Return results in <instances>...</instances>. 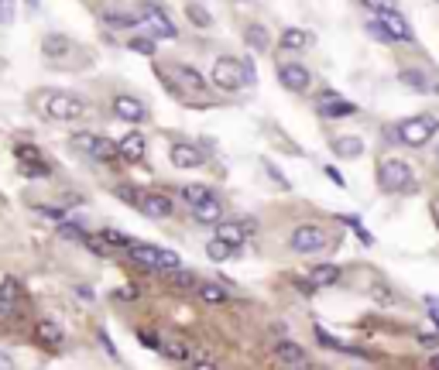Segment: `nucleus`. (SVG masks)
<instances>
[{
  "label": "nucleus",
  "mask_w": 439,
  "mask_h": 370,
  "mask_svg": "<svg viewBox=\"0 0 439 370\" xmlns=\"http://www.w3.org/2000/svg\"><path fill=\"white\" fill-rule=\"evenodd\" d=\"M326 175H330V179H333L336 185H343V175H340V172H336V168H330V165H326Z\"/></svg>",
  "instance_id": "a18cd8bd"
},
{
  "label": "nucleus",
  "mask_w": 439,
  "mask_h": 370,
  "mask_svg": "<svg viewBox=\"0 0 439 370\" xmlns=\"http://www.w3.org/2000/svg\"><path fill=\"white\" fill-rule=\"evenodd\" d=\"M179 196H182V203L192 210V206H199V203L213 199V189H209V185H203V182H192V185H182Z\"/></svg>",
  "instance_id": "cd10ccee"
},
{
  "label": "nucleus",
  "mask_w": 439,
  "mask_h": 370,
  "mask_svg": "<svg viewBox=\"0 0 439 370\" xmlns=\"http://www.w3.org/2000/svg\"><path fill=\"white\" fill-rule=\"evenodd\" d=\"M275 360L282 364V367H288V370H295V367H302V364H309V353L302 350L299 343H292V340H278L275 343Z\"/></svg>",
  "instance_id": "6ab92c4d"
},
{
  "label": "nucleus",
  "mask_w": 439,
  "mask_h": 370,
  "mask_svg": "<svg viewBox=\"0 0 439 370\" xmlns=\"http://www.w3.org/2000/svg\"><path fill=\"white\" fill-rule=\"evenodd\" d=\"M429 309H433V319H436V329H439V309H436V302H429Z\"/></svg>",
  "instance_id": "09e8293b"
},
{
  "label": "nucleus",
  "mask_w": 439,
  "mask_h": 370,
  "mask_svg": "<svg viewBox=\"0 0 439 370\" xmlns=\"http://www.w3.org/2000/svg\"><path fill=\"white\" fill-rule=\"evenodd\" d=\"M312 45H316V34L306 31V27H285L282 38H278L282 52H309Z\"/></svg>",
  "instance_id": "f3484780"
},
{
  "label": "nucleus",
  "mask_w": 439,
  "mask_h": 370,
  "mask_svg": "<svg viewBox=\"0 0 439 370\" xmlns=\"http://www.w3.org/2000/svg\"><path fill=\"white\" fill-rule=\"evenodd\" d=\"M110 110H113V117L124 120V124H144V120H148V103L137 100V96H128V93L113 96Z\"/></svg>",
  "instance_id": "0eeeda50"
},
{
  "label": "nucleus",
  "mask_w": 439,
  "mask_h": 370,
  "mask_svg": "<svg viewBox=\"0 0 439 370\" xmlns=\"http://www.w3.org/2000/svg\"><path fill=\"white\" fill-rule=\"evenodd\" d=\"M244 38H247V49H254V52H268L271 49V34H268V27L261 21H251L244 27Z\"/></svg>",
  "instance_id": "bb28decb"
},
{
  "label": "nucleus",
  "mask_w": 439,
  "mask_h": 370,
  "mask_svg": "<svg viewBox=\"0 0 439 370\" xmlns=\"http://www.w3.org/2000/svg\"><path fill=\"white\" fill-rule=\"evenodd\" d=\"M172 72H175V82H179L175 93H189V96H192V93H196V96L206 93V79H203L192 65H172Z\"/></svg>",
  "instance_id": "a211bd4d"
},
{
  "label": "nucleus",
  "mask_w": 439,
  "mask_h": 370,
  "mask_svg": "<svg viewBox=\"0 0 439 370\" xmlns=\"http://www.w3.org/2000/svg\"><path fill=\"white\" fill-rule=\"evenodd\" d=\"M106 25L110 27H134L137 25V14H128V11H106Z\"/></svg>",
  "instance_id": "2f4dec72"
},
{
  "label": "nucleus",
  "mask_w": 439,
  "mask_h": 370,
  "mask_svg": "<svg viewBox=\"0 0 439 370\" xmlns=\"http://www.w3.org/2000/svg\"><path fill=\"white\" fill-rule=\"evenodd\" d=\"M38 212H42V216H49V219H66V212H62V210H55V206H42Z\"/></svg>",
  "instance_id": "ea45409f"
},
{
  "label": "nucleus",
  "mask_w": 439,
  "mask_h": 370,
  "mask_svg": "<svg viewBox=\"0 0 439 370\" xmlns=\"http://www.w3.org/2000/svg\"><path fill=\"white\" fill-rule=\"evenodd\" d=\"M309 288H326V285H336L340 281V267L336 264H316L309 267Z\"/></svg>",
  "instance_id": "a878e982"
},
{
  "label": "nucleus",
  "mask_w": 439,
  "mask_h": 370,
  "mask_svg": "<svg viewBox=\"0 0 439 370\" xmlns=\"http://www.w3.org/2000/svg\"><path fill=\"white\" fill-rule=\"evenodd\" d=\"M35 100H38V110H42L49 120H62V124L79 120V117L86 113V100L76 96V93H66V89H42Z\"/></svg>",
  "instance_id": "f257e3e1"
},
{
  "label": "nucleus",
  "mask_w": 439,
  "mask_h": 370,
  "mask_svg": "<svg viewBox=\"0 0 439 370\" xmlns=\"http://www.w3.org/2000/svg\"><path fill=\"white\" fill-rule=\"evenodd\" d=\"M361 4H367V7H371V11H378V14L395 7V0H361Z\"/></svg>",
  "instance_id": "58836bf2"
},
{
  "label": "nucleus",
  "mask_w": 439,
  "mask_h": 370,
  "mask_svg": "<svg viewBox=\"0 0 439 370\" xmlns=\"http://www.w3.org/2000/svg\"><path fill=\"white\" fill-rule=\"evenodd\" d=\"M196 295H199V302H206V305H227V302H230V291L223 288V285H216V281H199V285H196Z\"/></svg>",
  "instance_id": "b1692460"
},
{
  "label": "nucleus",
  "mask_w": 439,
  "mask_h": 370,
  "mask_svg": "<svg viewBox=\"0 0 439 370\" xmlns=\"http://www.w3.org/2000/svg\"><path fill=\"white\" fill-rule=\"evenodd\" d=\"M192 370H220V367H216L213 360H196V364H192Z\"/></svg>",
  "instance_id": "c03bdc74"
},
{
  "label": "nucleus",
  "mask_w": 439,
  "mask_h": 370,
  "mask_svg": "<svg viewBox=\"0 0 439 370\" xmlns=\"http://www.w3.org/2000/svg\"><path fill=\"white\" fill-rule=\"evenodd\" d=\"M141 18H144V25L152 27L155 38H175V34H179V27L172 25V18H168L161 7H155V4H144V7H141Z\"/></svg>",
  "instance_id": "f8f14e48"
},
{
  "label": "nucleus",
  "mask_w": 439,
  "mask_h": 370,
  "mask_svg": "<svg viewBox=\"0 0 439 370\" xmlns=\"http://www.w3.org/2000/svg\"><path fill=\"white\" fill-rule=\"evenodd\" d=\"M117 298H124V302H134V298H137V291H134V288H117Z\"/></svg>",
  "instance_id": "37998d69"
},
{
  "label": "nucleus",
  "mask_w": 439,
  "mask_h": 370,
  "mask_svg": "<svg viewBox=\"0 0 439 370\" xmlns=\"http://www.w3.org/2000/svg\"><path fill=\"white\" fill-rule=\"evenodd\" d=\"M0 316H11V305H7L4 298H0Z\"/></svg>",
  "instance_id": "de8ad7c7"
},
{
  "label": "nucleus",
  "mask_w": 439,
  "mask_h": 370,
  "mask_svg": "<svg viewBox=\"0 0 439 370\" xmlns=\"http://www.w3.org/2000/svg\"><path fill=\"white\" fill-rule=\"evenodd\" d=\"M168 161L182 168V172H192V168H203L206 158H203V151L196 148V144H185V141H175L172 148H168Z\"/></svg>",
  "instance_id": "9b49d317"
},
{
  "label": "nucleus",
  "mask_w": 439,
  "mask_h": 370,
  "mask_svg": "<svg viewBox=\"0 0 439 370\" xmlns=\"http://www.w3.org/2000/svg\"><path fill=\"white\" fill-rule=\"evenodd\" d=\"M436 168H439V144H436Z\"/></svg>",
  "instance_id": "603ef678"
},
{
  "label": "nucleus",
  "mask_w": 439,
  "mask_h": 370,
  "mask_svg": "<svg viewBox=\"0 0 439 370\" xmlns=\"http://www.w3.org/2000/svg\"><path fill=\"white\" fill-rule=\"evenodd\" d=\"M18 21V7L14 0H0V25H14Z\"/></svg>",
  "instance_id": "e433bc0d"
},
{
  "label": "nucleus",
  "mask_w": 439,
  "mask_h": 370,
  "mask_svg": "<svg viewBox=\"0 0 439 370\" xmlns=\"http://www.w3.org/2000/svg\"><path fill=\"white\" fill-rule=\"evenodd\" d=\"M295 370H323V367H316V364H302V367H295Z\"/></svg>",
  "instance_id": "8fccbe9b"
},
{
  "label": "nucleus",
  "mask_w": 439,
  "mask_h": 370,
  "mask_svg": "<svg viewBox=\"0 0 439 370\" xmlns=\"http://www.w3.org/2000/svg\"><path fill=\"white\" fill-rule=\"evenodd\" d=\"M316 110H319V117H326V120H340V117H354L357 113V103H350V100H343L340 93H323L319 100H316Z\"/></svg>",
  "instance_id": "9d476101"
},
{
  "label": "nucleus",
  "mask_w": 439,
  "mask_h": 370,
  "mask_svg": "<svg viewBox=\"0 0 439 370\" xmlns=\"http://www.w3.org/2000/svg\"><path fill=\"white\" fill-rule=\"evenodd\" d=\"M192 219H196V223H203V227H216V223L223 219V203L213 196V199H206V203L192 206Z\"/></svg>",
  "instance_id": "412c9836"
},
{
  "label": "nucleus",
  "mask_w": 439,
  "mask_h": 370,
  "mask_svg": "<svg viewBox=\"0 0 439 370\" xmlns=\"http://www.w3.org/2000/svg\"><path fill=\"white\" fill-rule=\"evenodd\" d=\"M398 82L409 86L412 93H426V96H436L439 93V79L429 76V72H422V69H402V72H398Z\"/></svg>",
  "instance_id": "2eb2a0df"
},
{
  "label": "nucleus",
  "mask_w": 439,
  "mask_h": 370,
  "mask_svg": "<svg viewBox=\"0 0 439 370\" xmlns=\"http://www.w3.org/2000/svg\"><path fill=\"white\" fill-rule=\"evenodd\" d=\"M27 7H38V0H27Z\"/></svg>",
  "instance_id": "3c124183"
},
{
  "label": "nucleus",
  "mask_w": 439,
  "mask_h": 370,
  "mask_svg": "<svg viewBox=\"0 0 439 370\" xmlns=\"http://www.w3.org/2000/svg\"><path fill=\"white\" fill-rule=\"evenodd\" d=\"M378 189L381 192H391V196H409L415 192V172L409 161L402 158H381L378 161Z\"/></svg>",
  "instance_id": "7ed1b4c3"
},
{
  "label": "nucleus",
  "mask_w": 439,
  "mask_h": 370,
  "mask_svg": "<svg viewBox=\"0 0 439 370\" xmlns=\"http://www.w3.org/2000/svg\"><path fill=\"white\" fill-rule=\"evenodd\" d=\"M148 155V141H144V134L141 131H130V134H124L120 141H117V158H124V161H137Z\"/></svg>",
  "instance_id": "dca6fc26"
},
{
  "label": "nucleus",
  "mask_w": 439,
  "mask_h": 370,
  "mask_svg": "<svg viewBox=\"0 0 439 370\" xmlns=\"http://www.w3.org/2000/svg\"><path fill=\"white\" fill-rule=\"evenodd\" d=\"M439 134V117L436 113H415V117H405L391 127V137L405 148H426L433 137Z\"/></svg>",
  "instance_id": "f03ea898"
},
{
  "label": "nucleus",
  "mask_w": 439,
  "mask_h": 370,
  "mask_svg": "<svg viewBox=\"0 0 439 370\" xmlns=\"http://www.w3.org/2000/svg\"><path fill=\"white\" fill-rule=\"evenodd\" d=\"M130 52H137V55H155V38H130Z\"/></svg>",
  "instance_id": "c9c22d12"
},
{
  "label": "nucleus",
  "mask_w": 439,
  "mask_h": 370,
  "mask_svg": "<svg viewBox=\"0 0 439 370\" xmlns=\"http://www.w3.org/2000/svg\"><path fill=\"white\" fill-rule=\"evenodd\" d=\"M158 350L168 357V360H179V364H185V360H192V343H185V340H175V336H165L161 343H158Z\"/></svg>",
  "instance_id": "393cba45"
},
{
  "label": "nucleus",
  "mask_w": 439,
  "mask_h": 370,
  "mask_svg": "<svg viewBox=\"0 0 439 370\" xmlns=\"http://www.w3.org/2000/svg\"><path fill=\"white\" fill-rule=\"evenodd\" d=\"M230 254H233V247H230V243H223V240L213 237L206 243V257H209V261H227Z\"/></svg>",
  "instance_id": "7c9ffc66"
},
{
  "label": "nucleus",
  "mask_w": 439,
  "mask_h": 370,
  "mask_svg": "<svg viewBox=\"0 0 439 370\" xmlns=\"http://www.w3.org/2000/svg\"><path fill=\"white\" fill-rule=\"evenodd\" d=\"M69 148H73V151H82L86 158H97V161L117 158V141L100 137V134H93V131H76L69 137Z\"/></svg>",
  "instance_id": "423d86ee"
},
{
  "label": "nucleus",
  "mask_w": 439,
  "mask_h": 370,
  "mask_svg": "<svg viewBox=\"0 0 439 370\" xmlns=\"http://www.w3.org/2000/svg\"><path fill=\"white\" fill-rule=\"evenodd\" d=\"M100 240H104L106 247H120V250H128L130 243H134V240H130L128 234H120V230H104V234H100Z\"/></svg>",
  "instance_id": "72a5a7b5"
},
{
  "label": "nucleus",
  "mask_w": 439,
  "mask_h": 370,
  "mask_svg": "<svg viewBox=\"0 0 439 370\" xmlns=\"http://www.w3.org/2000/svg\"><path fill=\"white\" fill-rule=\"evenodd\" d=\"M35 336L42 340V346H52V350H58V346L66 343V333H62V326H58V322H52V319H42V322L35 326Z\"/></svg>",
  "instance_id": "4be33fe9"
},
{
  "label": "nucleus",
  "mask_w": 439,
  "mask_h": 370,
  "mask_svg": "<svg viewBox=\"0 0 439 370\" xmlns=\"http://www.w3.org/2000/svg\"><path fill=\"white\" fill-rule=\"evenodd\" d=\"M185 18H189L196 27H209V25H213V14H209L199 0H189V4H185Z\"/></svg>",
  "instance_id": "c756f323"
},
{
  "label": "nucleus",
  "mask_w": 439,
  "mask_h": 370,
  "mask_svg": "<svg viewBox=\"0 0 439 370\" xmlns=\"http://www.w3.org/2000/svg\"><path fill=\"white\" fill-rule=\"evenodd\" d=\"M429 370H439V350L433 353V357H429Z\"/></svg>",
  "instance_id": "49530a36"
},
{
  "label": "nucleus",
  "mask_w": 439,
  "mask_h": 370,
  "mask_svg": "<svg viewBox=\"0 0 439 370\" xmlns=\"http://www.w3.org/2000/svg\"><path fill=\"white\" fill-rule=\"evenodd\" d=\"M137 206H141L144 216H152V219H168V216L175 212L172 196H165V192H144V196L137 199Z\"/></svg>",
  "instance_id": "4468645a"
},
{
  "label": "nucleus",
  "mask_w": 439,
  "mask_h": 370,
  "mask_svg": "<svg viewBox=\"0 0 439 370\" xmlns=\"http://www.w3.org/2000/svg\"><path fill=\"white\" fill-rule=\"evenodd\" d=\"M251 234H254V223H247V219H220V223H216V240L230 243L233 250L251 237Z\"/></svg>",
  "instance_id": "ddd939ff"
},
{
  "label": "nucleus",
  "mask_w": 439,
  "mask_h": 370,
  "mask_svg": "<svg viewBox=\"0 0 439 370\" xmlns=\"http://www.w3.org/2000/svg\"><path fill=\"white\" fill-rule=\"evenodd\" d=\"M378 27H381V34H385L388 42H412V25L395 7L378 14Z\"/></svg>",
  "instance_id": "6e6552de"
},
{
  "label": "nucleus",
  "mask_w": 439,
  "mask_h": 370,
  "mask_svg": "<svg viewBox=\"0 0 439 370\" xmlns=\"http://www.w3.org/2000/svg\"><path fill=\"white\" fill-rule=\"evenodd\" d=\"M209 79H213V86H216L220 93H240L247 82L254 79V69H251V65H244L240 58L220 55V58L213 62V72H209Z\"/></svg>",
  "instance_id": "20e7f679"
},
{
  "label": "nucleus",
  "mask_w": 439,
  "mask_h": 370,
  "mask_svg": "<svg viewBox=\"0 0 439 370\" xmlns=\"http://www.w3.org/2000/svg\"><path fill=\"white\" fill-rule=\"evenodd\" d=\"M278 82H282L288 93H306L312 86V76H309V69L306 65H299V62H285V65H278Z\"/></svg>",
  "instance_id": "1a4fd4ad"
},
{
  "label": "nucleus",
  "mask_w": 439,
  "mask_h": 370,
  "mask_svg": "<svg viewBox=\"0 0 439 370\" xmlns=\"http://www.w3.org/2000/svg\"><path fill=\"white\" fill-rule=\"evenodd\" d=\"M137 340H141L144 346H152V350H158V340L152 336V333H137Z\"/></svg>",
  "instance_id": "79ce46f5"
},
{
  "label": "nucleus",
  "mask_w": 439,
  "mask_h": 370,
  "mask_svg": "<svg viewBox=\"0 0 439 370\" xmlns=\"http://www.w3.org/2000/svg\"><path fill=\"white\" fill-rule=\"evenodd\" d=\"M158 254H161V247H152V243H130L128 247V257L144 271H158Z\"/></svg>",
  "instance_id": "aec40b11"
},
{
  "label": "nucleus",
  "mask_w": 439,
  "mask_h": 370,
  "mask_svg": "<svg viewBox=\"0 0 439 370\" xmlns=\"http://www.w3.org/2000/svg\"><path fill=\"white\" fill-rule=\"evenodd\" d=\"M0 298H4V302H7L11 309H14V302H18V285H14L11 278H7V281L0 285Z\"/></svg>",
  "instance_id": "4c0bfd02"
},
{
  "label": "nucleus",
  "mask_w": 439,
  "mask_h": 370,
  "mask_svg": "<svg viewBox=\"0 0 439 370\" xmlns=\"http://www.w3.org/2000/svg\"><path fill=\"white\" fill-rule=\"evenodd\" d=\"M66 49H73L69 38H62V34H49V38H45V55H49V58H58Z\"/></svg>",
  "instance_id": "473e14b6"
},
{
  "label": "nucleus",
  "mask_w": 439,
  "mask_h": 370,
  "mask_svg": "<svg viewBox=\"0 0 439 370\" xmlns=\"http://www.w3.org/2000/svg\"><path fill=\"white\" fill-rule=\"evenodd\" d=\"M333 151H336V158H361L364 141L357 134H340V137H333Z\"/></svg>",
  "instance_id": "5701e85b"
},
{
  "label": "nucleus",
  "mask_w": 439,
  "mask_h": 370,
  "mask_svg": "<svg viewBox=\"0 0 439 370\" xmlns=\"http://www.w3.org/2000/svg\"><path fill=\"white\" fill-rule=\"evenodd\" d=\"M0 370H14V357L7 350H0Z\"/></svg>",
  "instance_id": "a19ab883"
},
{
  "label": "nucleus",
  "mask_w": 439,
  "mask_h": 370,
  "mask_svg": "<svg viewBox=\"0 0 439 370\" xmlns=\"http://www.w3.org/2000/svg\"><path fill=\"white\" fill-rule=\"evenodd\" d=\"M165 281H168L172 288H182V291H192L196 285H199V278H196L189 267H175V271H168V274H165Z\"/></svg>",
  "instance_id": "c85d7f7f"
},
{
  "label": "nucleus",
  "mask_w": 439,
  "mask_h": 370,
  "mask_svg": "<svg viewBox=\"0 0 439 370\" xmlns=\"http://www.w3.org/2000/svg\"><path fill=\"white\" fill-rule=\"evenodd\" d=\"M436 219H439V203H436Z\"/></svg>",
  "instance_id": "864d4df0"
},
{
  "label": "nucleus",
  "mask_w": 439,
  "mask_h": 370,
  "mask_svg": "<svg viewBox=\"0 0 439 370\" xmlns=\"http://www.w3.org/2000/svg\"><path fill=\"white\" fill-rule=\"evenodd\" d=\"M330 243H333L330 230L319 227V223H299V227L292 230V237H288V247H292L295 254H302V257H316V254H323Z\"/></svg>",
  "instance_id": "39448f33"
},
{
  "label": "nucleus",
  "mask_w": 439,
  "mask_h": 370,
  "mask_svg": "<svg viewBox=\"0 0 439 370\" xmlns=\"http://www.w3.org/2000/svg\"><path fill=\"white\" fill-rule=\"evenodd\" d=\"M14 155L21 158V165H31V161H42V151H38V148H31V144H18V148H14Z\"/></svg>",
  "instance_id": "f704fd0d"
}]
</instances>
